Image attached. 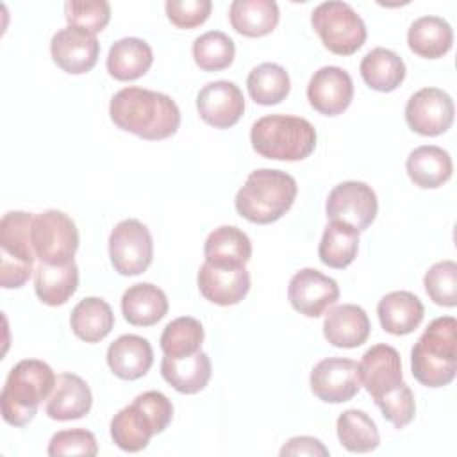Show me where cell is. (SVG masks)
<instances>
[{"mask_svg": "<svg viewBox=\"0 0 457 457\" xmlns=\"http://www.w3.org/2000/svg\"><path fill=\"white\" fill-rule=\"evenodd\" d=\"M409 48L425 59H439L453 45L452 25L439 16H421L407 30Z\"/></svg>", "mask_w": 457, "mask_h": 457, "instance_id": "28", "label": "cell"}, {"mask_svg": "<svg viewBox=\"0 0 457 457\" xmlns=\"http://www.w3.org/2000/svg\"><path fill=\"white\" fill-rule=\"evenodd\" d=\"M70 325L79 339L86 343H98L112 330L114 314L105 300L87 296L73 307Z\"/></svg>", "mask_w": 457, "mask_h": 457, "instance_id": "33", "label": "cell"}, {"mask_svg": "<svg viewBox=\"0 0 457 457\" xmlns=\"http://www.w3.org/2000/svg\"><path fill=\"white\" fill-rule=\"evenodd\" d=\"M377 314L386 332L393 336H407L423 321L425 307L411 291H391L380 298Z\"/></svg>", "mask_w": 457, "mask_h": 457, "instance_id": "22", "label": "cell"}, {"mask_svg": "<svg viewBox=\"0 0 457 457\" xmlns=\"http://www.w3.org/2000/svg\"><path fill=\"white\" fill-rule=\"evenodd\" d=\"M98 445L93 432L86 428H70L55 432L48 443V455H96Z\"/></svg>", "mask_w": 457, "mask_h": 457, "instance_id": "42", "label": "cell"}, {"mask_svg": "<svg viewBox=\"0 0 457 457\" xmlns=\"http://www.w3.org/2000/svg\"><path fill=\"white\" fill-rule=\"evenodd\" d=\"M121 312L130 325L152 327L166 316L168 298L155 284L139 282L123 293Z\"/></svg>", "mask_w": 457, "mask_h": 457, "instance_id": "24", "label": "cell"}, {"mask_svg": "<svg viewBox=\"0 0 457 457\" xmlns=\"http://www.w3.org/2000/svg\"><path fill=\"white\" fill-rule=\"evenodd\" d=\"M234 41L221 30H209L193 41V59L204 71H220L232 64Z\"/></svg>", "mask_w": 457, "mask_h": 457, "instance_id": "38", "label": "cell"}, {"mask_svg": "<svg viewBox=\"0 0 457 457\" xmlns=\"http://www.w3.org/2000/svg\"><path fill=\"white\" fill-rule=\"evenodd\" d=\"M287 298L293 309L307 318L321 316L339 298V286L334 278L314 268L296 271L287 287Z\"/></svg>", "mask_w": 457, "mask_h": 457, "instance_id": "13", "label": "cell"}, {"mask_svg": "<svg viewBox=\"0 0 457 457\" xmlns=\"http://www.w3.org/2000/svg\"><path fill=\"white\" fill-rule=\"evenodd\" d=\"M359 377L361 386L366 387L373 400H378L403 384L400 353L386 343L371 346L359 362Z\"/></svg>", "mask_w": 457, "mask_h": 457, "instance_id": "18", "label": "cell"}, {"mask_svg": "<svg viewBox=\"0 0 457 457\" xmlns=\"http://www.w3.org/2000/svg\"><path fill=\"white\" fill-rule=\"evenodd\" d=\"M246 87L255 104L275 105L289 95L291 80L284 66L277 62H262L248 73Z\"/></svg>", "mask_w": 457, "mask_h": 457, "instance_id": "35", "label": "cell"}, {"mask_svg": "<svg viewBox=\"0 0 457 457\" xmlns=\"http://www.w3.org/2000/svg\"><path fill=\"white\" fill-rule=\"evenodd\" d=\"M371 323L366 311L355 303L328 309L323 321L325 339L337 348H357L370 337Z\"/></svg>", "mask_w": 457, "mask_h": 457, "instance_id": "19", "label": "cell"}, {"mask_svg": "<svg viewBox=\"0 0 457 457\" xmlns=\"http://www.w3.org/2000/svg\"><path fill=\"white\" fill-rule=\"evenodd\" d=\"M134 402L148 414L155 432L161 434L173 420V403L161 391H145L134 398Z\"/></svg>", "mask_w": 457, "mask_h": 457, "instance_id": "44", "label": "cell"}, {"mask_svg": "<svg viewBox=\"0 0 457 457\" xmlns=\"http://www.w3.org/2000/svg\"><path fill=\"white\" fill-rule=\"evenodd\" d=\"M93 405V395L84 378L75 373H61L50 393L45 412L57 421L84 418Z\"/></svg>", "mask_w": 457, "mask_h": 457, "instance_id": "20", "label": "cell"}, {"mask_svg": "<svg viewBox=\"0 0 457 457\" xmlns=\"http://www.w3.org/2000/svg\"><path fill=\"white\" fill-rule=\"evenodd\" d=\"M375 403L382 411V416L395 428H403L405 425H409L414 420V414H416L414 395L405 382L400 384L391 393L375 400Z\"/></svg>", "mask_w": 457, "mask_h": 457, "instance_id": "41", "label": "cell"}, {"mask_svg": "<svg viewBox=\"0 0 457 457\" xmlns=\"http://www.w3.org/2000/svg\"><path fill=\"white\" fill-rule=\"evenodd\" d=\"M204 343V327L193 316L171 320L161 334V350L170 357H186L196 353Z\"/></svg>", "mask_w": 457, "mask_h": 457, "instance_id": "37", "label": "cell"}, {"mask_svg": "<svg viewBox=\"0 0 457 457\" xmlns=\"http://www.w3.org/2000/svg\"><path fill=\"white\" fill-rule=\"evenodd\" d=\"M280 455H314V457L321 455V457H327L328 448L316 437L296 436V437H291L280 448Z\"/></svg>", "mask_w": 457, "mask_h": 457, "instance_id": "45", "label": "cell"}, {"mask_svg": "<svg viewBox=\"0 0 457 457\" xmlns=\"http://www.w3.org/2000/svg\"><path fill=\"white\" fill-rule=\"evenodd\" d=\"M412 377L427 387L448 386L457 373V321L441 316L428 323L411 350Z\"/></svg>", "mask_w": 457, "mask_h": 457, "instance_id": "2", "label": "cell"}, {"mask_svg": "<svg viewBox=\"0 0 457 457\" xmlns=\"http://www.w3.org/2000/svg\"><path fill=\"white\" fill-rule=\"evenodd\" d=\"M57 377L39 359H23L14 364L0 393V409L5 423L23 427L30 423L43 400H48Z\"/></svg>", "mask_w": 457, "mask_h": 457, "instance_id": "3", "label": "cell"}, {"mask_svg": "<svg viewBox=\"0 0 457 457\" xmlns=\"http://www.w3.org/2000/svg\"><path fill=\"white\" fill-rule=\"evenodd\" d=\"M30 241L39 262L66 264L79 248V230L66 212L48 209L32 218Z\"/></svg>", "mask_w": 457, "mask_h": 457, "instance_id": "8", "label": "cell"}, {"mask_svg": "<svg viewBox=\"0 0 457 457\" xmlns=\"http://www.w3.org/2000/svg\"><path fill=\"white\" fill-rule=\"evenodd\" d=\"M307 100L312 109L325 116H337L353 100V82L339 66H323L307 84Z\"/></svg>", "mask_w": 457, "mask_h": 457, "instance_id": "16", "label": "cell"}, {"mask_svg": "<svg viewBox=\"0 0 457 457\" xmlns=\"http://www.w3.org/2000/svg\"><path fill=\"white\" fill-rule=\"evenodd\" d=\"M428 298L443 307L457 305V264L455 261H441L428 268L423 277Z\"/></svg>", "mask_w": 457, "mask_h": 457, "instance_id": "40", "label": "cell"}, {"mask_svg": "<svg viewBox=\"0 0 457 457\" xmlns=\"http://www.w3.org/2000/svg\"><path fill=\"white\" fill-rule=\"evenodd\" d=\"M311 25L321 43L336 55H352L366 41V25L353 7L341 0H328L314 7Z\"/></svg>", "mask_w": 457, "mask_h": 457, "instance_id": "7", "label": "cell"}, {"mask_svg": "<svg viewBox=\"0 0 457 457\" xmlns=\"http://www.w3.org/2000/svg\"><path fill=\"white\" fill-rule=\"evenodd\" d=\"M325 211L330 221H343L361 232L373 223L378 202L375 191L366 182L345 180L328 193Z\"/></svg>", "mask_w": 457, "mask_h": 457, "instance_id": "10", "label": "cell"}, {"mask_svg": "<svg viewBox=\"0 0 457 457\" xmlns=\"http://www.w3.org/2000/svg\"><path fill=\"white\" fill-rule=\"evenodd\" d=\"M109 257L120 275L134 277L146 271L154 259V239L146 225L136 218L121 220L109 236Z\"/></svg>", "mask_w": 457, "mask_h": 457, "instance_id": "9", "label": "cell"}, {"mask_svg": "<svg viewBox=\"0 0 457 457\" xmlns=\"http://www.w3.org/2000/svg\"><path fill=\"white\" fill-rule=\"evenodd\" d=\"M361 77L375 91H395L405 79V64L402 57L389 50L377 46L370 50L361 61Z\"/></svg>", "mask_w": 457, "mask_h": 457, "instance_id": "32", "label": "cell"}, {"mask_svg": "<svg viewBox=\"0 0 457 457\" xmlns=\"http://www.w3.org/2000/svg\"><path fill=\"white\" fill-rule=\"evenodd\" d=\"M453 112V100L446 91L423 87L407 100L405 121L421 136H439L452 127Z\"/></svg>", "mask_w": 457, "mask_h": 457, "instance_id": "11", "label": "cell"}, {"mask_svg": "<svg viewBox=\"0 0 457 457\" xmlns=\"http://www.w3.org/2000/svg\"><path fill=\"white\" fill-rule=\"evenodd\" d=\"M359 252V230L343 221H330L321 236L318 255L320 261L336 270H343L353 262Z\"/></svg>", "mask_w": 457, "mask_h": 457, "instance_id": "34", "label": "cell"}, {"mask_svg": "<svg viewBox=\"0 0 457 457\" xmlns=\"http://www.w3.org/2000/svg\"><path fill=\"white\" fill-rule=\"evenodd\" d=\"M168 20L179 29H195L202 25L212 9L211 0H168Z\"/></svg>", "mask_w": 457, "mask_h": 457, "instance_id": "43", "label": "cell"}, {"mask_svg": "<svg viewBox=\"0 0 457 457\" xmlns=\"http://www.w3.org/2000/svg\"><path fill=\"white\" fill-rule=\"evenodd\" d=\"M278 16L275 0H234L228 9L232 29L246 37H261L273 32Z\"/></svg>", "mask_w": 457, "mask_h": 457, "instance_id": "30", "label": "cell"}, {"mask_svg": "<svg viewBox=\"0 0 457 457\" xmlns=\"http://www.w3.org/2000/svg\"><path fill=\"white\" fill-rule=\"evenodd\" d=\"M79 287V268L75 261L66 264L39 262L34 270V289L37 298L52 307L64 305Z\"/></svg>", "mask_w": 457, "mask_h": 457, "instance_id": "27", "label": "cell"}, {"mask_svg": "<svg viewBox=\"0 0 457 457\" xmlns=\"http://www.w3.org/2000/svg\"><path fill=\"white\" fill-rule=\"evenodd\" d=\"M196 284L205 300L227 307L239 303L248 295L250 273L245 266H216L204 261Z\"/></svg>", "mask_w": 457, "mask_h": 457, "instance_id": "17", "label": "cell"}, {"mask_svg": "<svg viewBox=\"0 0 457 457\" xmlns=\"http://www.w3.org/2000/svg\"><path fill=\"white\" fill-rule=\"evenodd\" d=\"M154 62V52L145 39L121 37L109 48L107 71L116 80L127 82L143 77Z\"/></svg>", "mask_w": 457, "mask_h": 457, "instance_id": "26", "label": "cell"}, {"mask_svg": "<svg viewBox=\"0 0 457 457\" xmlns=\"http://www.w3.org/2000/svg\"><path fill=\"white\" fill-rule=\"evenodd\" d=\"M361 389L359 364L346 357H327L311 371V391L321 402L343 403Z\"/></svg>", "mask_w": 457, "mask_h": 457, "instance_id": "12", "label": "cell"}, {"mask_svg": "<svg viewBox=\"0 0 457 457\" xmlns=\"http://www.w3.org/2000/svg\"><path fill=\"white\" fill-rule=\"evenodd\" d=\"M250 141L266 159L302 161L316 148V129L300 116L268 114L252 125Z\"/></svg>", "mask_w": 457, "mask_h": 457, "instance_id": "5", "label": "cell"}, {"mask_svg": "<svg viewBox=\"0 0 457 457\" xmlns=\"http://www.w3.org/2000/svg\"><path fill=\"white\" fill-rule=\"evenodd\" d=\"M64 18L68 27H77L95 36L107 27L111 5L105 0H68L64 4Z\"/></svg>", "mask_w": 457, "mask_h": 457, "instance_id": "39", "label": "cell"}, {"mask_svg": "<svg viewBox=\"0 0 457 457\" xmlns=\"http://www.w3.org/2000/svg\"><path fill=\"white\" fill-rule=\"evenodd\" d=\"M211 359L202 350L186 357L164 355L161 361L162 378L182 395H195L202 391L211 378Z\"/></svg>", "mask_w": 457, "mask_h": 457, "instance_id": "23", "label": "cell"}, {"mask_svg": "<svg viewBox=\"0 0 457 457\" xmlns=\"http://www.w3.org/2000/svg\"><path fill=\"white\" fill-rule=\"evenodd\" d=\"M109 114L118 129L146 141L166 139L180 127V111L171 96L134 86L111 98Z\"/></svg>", "mask_w": 457, "mask_h": 457, "instance_id": "1", "label": "cell"}, {"mask_svg": "<svg viewBox=\"0 0 457 457\" xmlns=\"http://www.w3.org/2000/svg\"><path fill=\"white\" fill-rule=\"evenodd\" d=\"M204 255L216 266H245L252 257V243L241 228L221 225L207 236Z\"/></svg>", "mask_w": 457, "mask_h": 457, "instance_id": "29", "label": "cell"}, {"mask_svg": "<svg viewBox=\"0 0 457 457\" xmlns=\"http://www.w3.org/2000/svg\"><path fill=\"white\" fill-rule=\"evenodd\" d=\"M200 118L214 129L236 125L245 112V96L230 80L207 82L196 95Z\"/></svg>", "mask_w": 457, "mask_h": 457, "instance_id": "14", "label": "cell"}, {"mask_svg": "<svg viewBox=\"0 0 457 457\" xmlns=\"http://www.w3.org/2000/svg\"><path fill=\"white\" fill-rule=\"evenodd\" d=\"M296 193V180L289 173L261 168L246 177L236 195L234 205L245 220L268 225L280 220L291 209Z\"/></svg>", "mask_w": 457, "mask_h": 457, "instance_id": "4", "label": "cell"}, {"mask_svg": "<svg viewBox=\"0 0 457 457\" xmlns=\"http://www.w3.org/2000/svg\"><path fill=\"white\" fill-rule=\"evenodd\" d=\"M339 443L353 453H366L378 446L380 434L375 421L359 409H348L339 414L336 423Z\"/></svg>", "mask_w": 457, "mask_h": 457, "instance_id": "36", "label": "cell"}, {"mask_svg": "<svg viewBox=\"0 0 457 457\" xmlns=\"http://www.w3.org/2000/svg\"><path fill=\"white\" fill-rule=\"evenodd\" d=\"M50 54L62 71L80 75L95 68L100 54V43L96 36L82 29L66 27L54 34L50 41Z\"/></svg>", "mask_w": 457, "mask_h": 457, "instance_id": "15", "label": "cell"}, {"mask_svg": "<svg viewBox=\"0 0 457 457\" xmlns=\"http://www.w3.org/2000/svg\"><path fill=\"white\" fill-rule=\"evenodd\" d=\"M154 362V350L148 339L136 334H123L107 348L111 371L123 380H136L146 375Z\"/></svg>", "mask_w": 457, "mask_h": 457, "instance_id": "21", "label": "cell"}, {"mask_svg": "<svg viewBox=\"0 0 457 457\" xmlns=\"http://www.w3.org/2000/svg\"><path fill=\"white\" fill-rule=\"evenodd\" d=\"M405 170L409 179L418 187L434 189L443 186L452 177L453 164L450 154L441 146L423 145L409 154Z\"/></svg>", "mask_w": 457, "mask_h": 457, "instance_id": "25", "label": "cell"}, {"mask_svg": "<svg viewBox=\"0 0 457 457\" xmlns=\"http://www.w3.org/2000/svg\"><path fill=\"white\" fill-rule=\"evenodd\" d=\"M32 218L34 214L25 211H9L0 220V286L4 289L21 287L34 271Z\"/></svg>", "mask_w": 457, "mask_h": 457, "instance_id": "6", "label": "cell"}, {"mask_svg": "<svg viewBox=\"0 0 457 457\" xmlns=\"http://www.w3.org/2000/svg\"><path fill=\"white\" fill-rule=\"evenodd\" d=\"M155 434L152 420L136 402L118 411L111 420V437L123 452L145 450Z\"/></svg>", "mask_w": 457, "mask_h": 457, "instance_id": "31", "label": "cell"}]
</instances>
